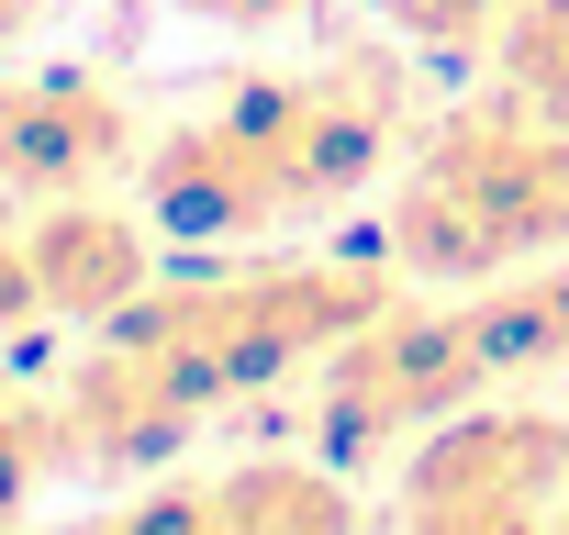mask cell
I'll return each mask as SVG.
<instances>
[{"mask_svg": "<svg viewBox=\"0 0 569 535\" xmlns=\"http://www.w3.org/2000/svg\"><path fill=\"white\" fill-rule=\"evenodd\" d=\"M391 134H402V68L391 57H325V68L234 79L212 112L168 123L134 157L146 223L179 245H246L279 223H313L391 168Z\"/></svg>", "mask_w": 569, "mask_h": 535, "instance_id": "cell-1", "label": "cell"}, {"mask_svg": "<svg viewBox=\"0 0 569 535\" xmlns=\"http://www.w3.org/2000/svg\"><path fill=\"white\" fill-rule=\"evenodd\" d=\"M380 256L425 291H469L525 256H569V123L513 101V90L436 112V134L391 201Z\"/></svg>", "mask_w": 569, "mask_h": 535, "instance_id": "cell-2", "label": "cell"}, {"mask_svg": "<svg viewBox=\"0 0 569 535\" xmlns=\"http://www.w3.org/2000/svg\"><path fill=\"white\" fill-rule=\"evenodd\" d=\"M391 291H402L391 256H257V268H223V280L146 291V302L112 313L101 335H123L134 357H157L168 391L212 424L223 402H246V391H268V380L325 369Z\"/></svg>", "mask_w": 569, "mask_h": 535, "instance_id": "cell-3", "label": "cell"}, {"mask_svg": "<svg viewBox=\"0 0 569 535\" xmlns=\"http://www.w3.org/2000/svg\"><path fill=\"white\" fill-rule=\"evenodd\" d=\"M502 380H491V357H480V335H469V302L458 291H436V302H380L325 369H313V446L336 457V468H369V457H391V446H413L425 424H447V413H469V402H491Z\"/></svg>", "mask_w": 569, "mask_h": 535, "instance_id": "cell-4", "label": "cell"}, {"mask_svg": "<svg viewBox=\"0 0 569 535\" xmlns=\"http://www.w3.org/2000/svg\"><path fill=\"white\" fill-rule=\"evenodd\" d=\"M569 502V413L469 402L402 446V535H513Z\"/></svg>", "mask_w": 569, "mask_h": 535, "instance_id": "cell-5", "label": "cell"}, {"mask_svg": "<svg viewBox=\"0 0 569 535\" xmlns=\"http://www.w3.org/2000/svg\"><path fill=\"white\" fill-rule=\"evenodd\" d=\"M134 112L79 79V68H46V79H0V190L23 201H79L101 190L112 168H134Z\"/></svg>", "mask_w": 569, "mask_h": 535, "instance_id": "cell-6", "label": "cell"}, {"mask_svg": "<svg viewBox=\"0 0 569 535\" xmlns=\"http://www.w3.org/2000/svg\"><path fill=\"white\" fill-rule=\"evenodd\" d=\"M157 223L146 212H112V201H46L34 223H23V245H34V291H46V313H68V324H112V313H134L146 291H157V245H146Z\"/></svg>", "mask_w": 569, "mask_h": 535, "instance_id": "cell-7", "label": "cell"}, {"mask_svg": "<svg viewBox=\"0 0 569 535\" xmlns=\"http://www.w3.org/2000/svg\"><path fill=\"white\" fill-rule=\"evenodd\" d=\"M212 535H358V491L313 457H257L212 480Z\"/></svg>", "mask_w": 569, "mask_h": 535, "instance_id": "cell-8", "label": "cell"}, {"mask_svg": "<svg viewBox=\"0 0 569 535\" xmlns=\"http://www.w3.org/2000/svg\"><path fill=\"white\" fill-rule=\"evenodd\" d=\"M391 46L436 57V68H491L502 34H513V0H380Z\"/></svg>", "mask_w": 569, "mask_h": 535, "instance_id": "cell-9", "label": "cell"}, {"mask_svg": "<svg viewBox=\"0 0 569 535\" xmlns=\"http://www.w3.org/2000/svg\"><path fill=\"white\" fill-rule=\"evenodd\" d=\"M491 90H513V101H536V112L569 123V0H513V34L491 57Z\"/></svg>", "mask_w": 569, "mask_h": 535, "instance_id": "cell-10", "label": "cell"}, {"mask_svg": "<svg viewBox=\"0 0 569 535\" xmlns=\"http://www.w3.org/2000/svg\"><path fill=\"white\" fill-rule=\"evenodd\" d=\"M68 468V435H57V402H0V524L23 513V491Z\"/></svg>", "mask_w": 569, "mask_h": 535, "instance_id": "cell-11", "label": "cell"}, {"mask_svg": "<svg viewBox=\"0 0 569 535\" xmlns=\"http://www.w3.org/2000/svg\"><path fill=\"white\" fill-rule=\"evenodd\" d=\"M34 313H46V291H34V245H23V223H0V335L34 324Z\"/></svg>", "mask_w": 569, "mask_h": 535, "instance_id": "cell-12", "label": "cell"}, {"mask_svg": "<svg viewBox=\"0 0 569 535\" xmlns=\"http://www.w3.org/2000/svg\"><path fill=\"white\" fill-rule=\"evenodd\" d=\"M190 23H223V34H279V23H302L313 0H179Z\"/></svg>", "mask_w": 569, "mask_h": 535, "instance_id": "cell-13", "label": "cell"}, {"mask_svg": "<svg viewBox=\"0 0 569 535\" xmlns=\"http://www.w3.org/2000/svg\"><path fill=\"white\" fill-rule=\"evenodd\" d=\"M34 12H46V0H0V46H12V34H23Z\"/></svg>", "mask_w": 569, "mask_h": 535, "instance_id": "cell-14", "label": "cell"}, {"mask_svg": "<svg viewBox=\"0 0 569 535\" xmlns=\"http://www.w3.org/2000/svg\"><path fill=\"white\" fill-rule=\"evenodd\" d=\"M513 535H569V502H558V513H536V524H513Z\"/></svg>", "mask_w": 569, "mask_h": 535, "instance_id": "cell-15", "label": "cell"}]
</instances>
